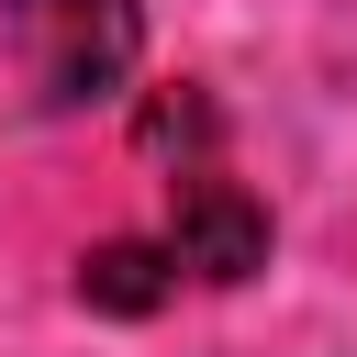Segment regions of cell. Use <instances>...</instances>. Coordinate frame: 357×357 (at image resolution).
Listing matches in <instances>:
<instances>
[{
  "instance_id": "6da1fadb",
  "label": "cell",
  "mask_w": 357,
  "mask_h": 357,
  "mask_svg": "<svg viewBox=\"0 0 357 357\" xmlns=\"http://www.w3.org/2000/svg\"><path fill=\"white\" fill-rule=\"evenodd\" d=\"M0 33H11L22 89H33L45 112H89V100H112V89L134 78V56H145L134 0H0Z\"/></svg>"
},
{
  "instance_id": "7a4b0ae2",
  "label": "cell",
  "mask_w": 357,
  "mask_h": 357,
  "mask_svg": "<svg viewBox=\"0 0 357 357\" xmlns=\"http://www.w3.org/2000/svg\"><path fill=\"white\" fill-rule=\"evenodd\" d=\"M178 201H167V257H178V279H212V290H234V279H257L268 268V212L223 178V167H178L167 178Z\"/></svg>"
},
{
  "instance_id": "3957f363",
  "label": "cell",
  "mask_w": 357,
  "mask_h": 357,
  "mask_svg": "<svg viewBox=\"0 0 357 357\" xmlns=\"http://www.w3.org/2000/svg\"><path fill=\"white\" fill-rule=\"evenodd\" d=\"M167 290H178V257H167V245H134V234H123V245H89V257H78V301H89V312H156Z\"/></svg>"
}]
</instances>
